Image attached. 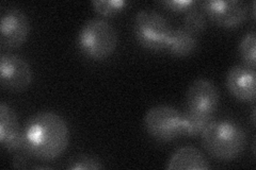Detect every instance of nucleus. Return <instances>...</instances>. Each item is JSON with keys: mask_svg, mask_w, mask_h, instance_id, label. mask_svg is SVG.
<instances>
[{"mask_svg": "<svg viewBox=\"0 0 256 170\" xmlns=\"http://www.w3.org/2000/svg\"><path fill=\"white\" fill-rule=\"evenodd\" d=\"M70 143V130L64 119L52 111L32 115L22 127V147L36 160L52 161L61 157Z\"/></svg>", "mask_w": 256, "mask_h": 170, "instance_id": "1", "label": "nucleus"}, {"mask_svg": "<svg viewBox=\"0 0 256 170\" xmlns=\"http://www.w3.org/2000/svg\"><path fill=\"white\" fill-rule=\"evenodd\" d=\"M205 150L214 159L232 161L242 155L248 143L244 128L230 119L212 120L201 133Z\"/></svg>", "mask_w": 256, "mask_h": 170, "instance_id": "2", "label": "nucleus"}, {"mask_svg": "<svg viewBox=\"0 0 256 170\" xmlns=\"http://www.w3.org/2000/svg\"><path fill=\"white\" fill-rule=\"evenodd\" d=\"M118 40L116 28L100 18L86 21L77 35L79 49L93 60H104L110 56L116 50Z\"/></svg>", "mask_w": 256, "mask_h": 170, "instance_id": "3", "label": "nucleus"}, {"mask_svg": "<svg viewBox=\"0 0 256 170\" xmlns=\"http://www.w3.org/2000/svg\"><path fill=\"white\" fill-rule=\"evenodd\" d=\"M134 37L140 45L150 50L166 49L172 28L164 16L153 10H141L132 21Z\"/></svg>", "mask_w": 256, "mask_h": 170, "instance_id": "4", "label": "nucleus"}, {"mask_svg": "<svg viewBox=\"0 0 256 170\" xmlns=\"http://www.w3.org/2000/svg\"><path fill=\"white\" fill-rule=\"evenodd\" d=\"M150 136L159 142H170L182 135L184 116L171 105L159 104L150 108L143 119Z\"/></svg>", "mask_w": 256, "mask_h": 170, "instance_id": "5", "label": "nucleus"}, {"mask_svg": "<svg viewBox=\"0 0 256 170\" xmlns=\"http://www.w3.org/2000/svg\"><path fill=\"white\" fill-rule=\"evenodd\" d=\"M219 101L220 95L217 86L207 79H196L187 90L184 114L198 119L214 120Z\"/></svg>", "mask_w": 256, "mask_h": 170, "instance_id": "6", "label": "nucleus"}, {"mask_svg": "<svg viewBox=\"0 0 256 170\" xmlns=\"http://www.w3.org/2000/svg\"><path fill=\"white\" fill-rule=\"evenodd\" d=\"M31 81V67L22 56L13 53L0 55V83L2 88L22 92L30 85Z\"/></svg>", "mask_w": 256, "mask_h": 170, "instance_id": "7", "label": "nucleus"}, {"mask_svg": "<svg viewBox=\"0 0 256 170\" xmlns=\"http://www.w3.org/2000/svg\"><path fill=\"white\" fill-rule=\"evenodd\" d=\"M201 7L216 25L224 28L240 26L248 16V5L242 0H206Z\"/></svg>", "mask_w": 256, "mask_h": 170, "instance_id": "8", "label": "nucleus"}, {"mask_svg": "<svg viewBox=\"0 0 256 170\" xmlns=\"http://www.w3.org/2000/svg\"><path fill=\"white\" fill-rule=\"evenodd\" d=\"M30 32L28 16L18 7L6 10L0 20V45L2 48H16L25 43Z\"/></svg>", "mask_w": 256, "mask_h": 170, "instance_id": "9", "label": "nucleus"}, {"mask_svg": "<svg viewBox=\"0 0 256 170\" xmlns=\"http://www.w3.org/2000/svg\"><path fill=\"white\" fill-rule=\"evenodd\" d=\"M226 83L228 90L240 101L252 102L255 100L256 72L244 64H237L228 71Z\"/></svg>", "mask_w": 256, "mask_h": 170, "instance_id": "10", "label": "nucleus"}, {"mask_svg": "<svg viewBox=\"0 0 256 170\" xmlns=\"http://www.w3.org/2000/svg\"><path fill=\"white\" fill-rule=\"evenodd\" d=\"M0 143L2 147L16 152L22 147V128L15 111L6 102L0 103Z\"/></svg>", "mask_w": 256, "mask_h": 170, "instance_id": "11", "label": "nucleus"}, {"mask_svg": "<svg viewBox=\"0 0 256 170\" xmlns=\"http://www.w3.org/2000/svg\"><path fill=\"white\" fill-rule=\"evenodd\" d=\"M210 168L207 158L194 146H184L175 150L166 164V169L169 170H207Z\"/></svg>", "mask_w": 256, "mask_h": 170, "instance_id": "12", "label": "nucleus"}, {"mask_svg": "<svg viewBox=\"0 0 256 170\" xmlns=\"http://www.w3.org/2000/svg\"><path fill=\"white\" fill-rule=\"evenodd\" d=\"M198 48V38L185 28L172 29L166 50L176 56H186L194 53Z\"/></svg>", "mask_w": 256, "mask_h": 170, "instance_id": "13", "label": "nucleus"}, {"mask_svg": "<svg viewBox=\"0 0 256 170\" xmlns=\"http://www.w3.org/2000/svg\"><path fill=\"white\" fill-rule=\"evenodd\" d=\"M184 28L194 35L206 28V14L201 6L194 5L186 12Z\"/></svg>", "mask_w": 256, "mask_h": 170, "instance_id": "14", "label": "nucleus"}, {"mask_svg": "<svg viewBox=\"0 0 256 170\" xmlns=\"http://www.w3.org/2000/svg\"><path fill=\"white\" fill-rule=\"evenodd\" d=\"M239 53L244 65L255 68L256 65V34L254 31L248 32L240 40Z\"/></svg>", "mask_w": 256, "mask_h": 170, "instance_id": "15", "label": "nucleus"}, {"mask_svg": "<svg viewBox=\"0 0 256 170\" xmlns=\"http://www.w3.org/2000/svg\"><path fill=\"white\" fill-rule=\"evenodd\" d=\"M102 168L104 165L98 158L88 155L74 157L68 164L70 170H100Z\"/></svg>", "mask_w": 256, "mask_h": 170, "instance_id": "16", "label": "nucleus"}, {"mask_svg": "<svg viewBox=\"0 0 256 170\" xmlns=\"http://www.w3.org/2000/svg\"><path fill=\"white\" fill-rule=\"evenodd\" d=\"M93 9L102 16H112L121 12L127 5L124 0H95L91 2Z\"/></svg>", "mask_w": 256, "mask_h": 170, "instance_id": "17", "label": "nucleus"}, {"mask_svg": "<svg viewBox=\"0 0 256 170\" xmlns=\"http://www.w3.org/2000/svg\"><path fill=\"white\" fill-rule=\"evenodd\" d=\"M160 4L173 12H187L190 7L196 5V2L194 0H166L160 2Z\"/></svg>", "mask_w": 256, "mask_h": 170, "instance_id": "18", "label": "nucleus"}]
</instances>
